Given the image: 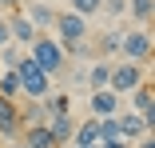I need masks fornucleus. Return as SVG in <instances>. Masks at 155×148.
<instances>
[{"label": "nucleus", "instance_id": "f257e3e1", "mask_svg": "<svg viewBox=\"0 0 155 148\" xmlns=\"http://www.w3.org/2000/svg\"><path fill=\"white\" fill-rule=\"evenodd\" d=\"M12 72H16V80H20V96H28V100H44V96L52 92V76H48L28 52L20 56V64H16Z\"/></svg>", "mask_w": 155, "mask_h": 148}, {"label": "nucleus", "instance_id": "f03ea898", "mask_svg": "<svg viewBox=\"0 0 155 148\" xmlns=\"http://www.w3.org/2000/svg\"><path fill=\"white\" fill-rule=\"evenodd\" d=\"M28 56H32V60H36L52 80L64 72V64H68V56H64V48H60V40H56V36H44V32L28 44Z\"/></svg>", "mask_w": 155, "mask_h": 148}, {"label": "nucleus", "instance_id": "7ed1b4c3", "mask_svg": "<svg viewBox=\"0 0 155 148\" xmlns=\"http://www.w3.org/2000/svg\"><path fill=\"white\" fill-rule=\"evenodd\" d=\"M119 56L127 64H147L151 60V32L147 28H131L119 36Z\"/></svg>", "mask_w": 155, "mask_h": 148}, {"label": "nucleus", "instance_id": "20e7f679", "mask_svg": "<svg viewBox=\"0 0 155 148\" xmlns=\"http://www.w3.org/2000/svg\"><path fill=\"white\" fill-rule=\"evenodd\" d=\"M52 28H56V40H60V48H72V44H80V40H87V20L80 16V12H60L56 20H52Z\"/></svg>", "mask_w": 155, "mask_h": 148}, {"label": "nucleus", "instance_id": "39448f33", "mask_svg": "<svg viewBox=\"0 0 155 148\" xmlns=\"http://www.w3.org/2000/svg\"><path fill=\"white\" fill-rule=\"evenodd\" d=\"M143 80H147V76H143V68H139V64H127V60H123V64H111L107 88H111L115 96H127L131 88H139Z\"/></svg>", "mask_w": 155, "mask_h": 148}, {"label": "nucleus", "instance_id": "423d86ee", "mask_svg": "<svg viewBox=\"0 0 155 148\" xmlns=\"http://www.w3.org/2000/svg\"><path fill=\"white\" fill-rule=\"evenodd\" d=\"M44 128L52 132L56 148H68V144H72V132H76V116H72V112H56V116L44 120Z\"/></svg>", "mask_w": 155, "mask_h": 148}, {"label": "nucleus", "instance_id": "0eeeda50", "mask_svg": "<svg viewBox=\"0 0 155 148\" xmlns=\"http://www.w3.org/2000/svg\"><path fill=\"white\" fill-rule=\"evenodd\" d=\"M0 136H4V140H16L20 136V104L16 100H4V96H0Z\"/></svg>", "mask_w": 155, "mask_h": 148}, {"label": "nucleus", "instance_id": "6e6552de", "mask_svg": "<svg viewBox=\"0 0 155 148\" xmlns=\"http://www.w3.org/2000/svg\"><path fill=\"white\" fill-rule=\"evenodd\" d=\"M40 32H36V28H32V20H28L24 12H12L8 16V40L12 44H32Z\"/></svg>", "mask_w": 155, "mask_h": 148}, {"label": "nucleus", "instance_id": "1a4fd4ad", "mask_svg": "<svg viewBox=\"0 0 155 148\" xmlns=\"http://www.w3.org/2000/svg\"><path fill=\"white\" fill-rule=\"evenodd\" d=\"M119 112V96L111 88H96L91 92V116H115Z\"/></svg>", "mask_w": 155, "mask_h": 148}, {"label": "nucleus", "instance_id": "9d476101", "mask_svg": "<svg viewBox=\"0 0 155 148\" xmlns=\"http://www.w3.org/2000/svg\"><path fill=\"white\" fill-rule=\"evenodd\" d=\"M115 124H119V140H135L143 136V120H139V112H115Z\"/></svg>", "mask_w": 155, "mask_h": 148}, {"label": "nucleus", "instance_id": "9b49d317", "mask_svg": "<svg viewBox=\"0 0 155 148\" xmlns=\"http://www.w3.org/2000/svg\"><path fill=\"white\" fill-rule=\"evenodd\" d=\"M87 144H100V132H96V116L80 120V124H76V132H72V148H87Z\"/></svg>", "mask_w": 155, "mask_h": 148}, {"label": "nucleus", "instance_id": "f8f14e48", "mask_svg": "<svg viewBox=\"0 0 155 148\" xmlns=\"http://www.w3.org/2000/svg\"><path fill=\"white\" fill-rule=\"evenodd\" d=\"M44 120H48V112H44L40 100H28V104L20 108V132H24V128H36V124H44Z\"/></svg>", "mask_w": 155, "mask_h": 148}, {"label": "nucleus", "instance_id": "ddd939ff", "mask_svg": "<svg viewBox=\"0 0 155 148\" xmlns=\"http://www.w3.org/2000/svg\"><path fill=\"white\" fill-rule=\"evenodd\" d=\"M28 20H32V28H36V32H40V28H48L52 20H56V12L44 4V0H32V4H28V12H24Z\"/></svg>", "mask_w": 155, "mask_h": 148}, {"label": "nucleus", "instance_id": "4468645a", "mask_svg": "<svg viewBox=\"0 0 155 148\" xmlns=\"http://www.w3.org/2000/svg\"><path fill=\"white\" fill-rule=\"evenodd\" d=\"M127 96H131V104H135V112H151V108H155V88H151L147 80H143L139 88H131Z\"/></svg>", "mask_w": 155, "mask_h": 148}, {"label": "nucleus", "instance_id": "2eb2a0df", "mask_svg": "<svg viewBox=\"0 0 155 148\" xmlns=\"http://www.w3.org/2000/svg\"><path fill=\"white\" fill-rule=\"evenodd\" d=\"M20 136H24V144H28V148H56V140H52V132H48L44 124H36V128H24Z\"/></svg>", "mask_w": 155, "mask_h": 148}, {"label": "nucleus", "instance_id": "dca6fc26", "mask_svg": "<svg viewBox=\"0 0 155 148\" xmlns=\"http://www.w3.org/2000/svg\"><path fill=\"white\" fill-rule=\"evenodd\" d=\"M107 76H111V64H107V60H96V64L87 68V80H84V84L96 92V88H107Z\"/></svg>", "mask_w": 155, "mask_h": 148}, {"label": "nucleus", "instance_id": "f3484780", "mask_svg": "<svg viewBox=\"0 0 155 148\" xmlns=\"http://www.w3.org/2000/svg\"><path fill=\"white\" fill-rule=\"evenodd\" d=\"M40 104H44L48 116H56V112H72V96H68V92H48Z\"/></svg>", "mask_w": 155, "mask_h": 148}, {"label": "nucleus", "instance_id": "a211bd4d", "mask_svg": "<svg viewBox=\"0 0 155 148\" xmlns=\"http://www.w3.org/2000/svg\"><path fill=\"white\" fill-rule=\"evenodd\" d=\"M127 12H131V20H139V28H147V20L155 12V0H127Z\"/></svg>", "mask_w": 155, "mask_h": 148}, {"label": "nucleus", "instance_id": "6ab92c4d", "mask_svg": "<svg viewBox=\"0 0 155 148\" xmlns=\"http://www.w3.org/2000/svg\"><path fill=\"white\" fill-rule=\"evenodd\" d=\"M0 96H4V100H16V96H20V80H16L12 68L0 72Z\"/></svg>", "mask_w": 155, "mask_h": 148}, {"label": "nucleus", "instance_id": "aec40b11", "mask_svg": "<svg viewBox=\"0 0 155 148\" xmlns=\"http://www.w3.org/2000/svg\"><path fill=\"white\" fill-rule=\"evenodd\" d=\"M119 36H123V32H104L100 44H96V56H115V52H119Z\"/></svg>", "mask_w": 155, "mask_h": 148}, {"label": "nucleus", "instance_id": "412c9836", "mask_svg": "<svg viewBox=\"0 0 155 148\" xmlns=\"http://www.w3.org/2000/svg\"><path fill=\"white\" fill-rule=\"evenodd\" d=\"M68 4H72V12H80L84 20L96 16V12H104V0H68Z\"/></svg>", "mask_w": 155, "mask_h": 148}, {"label": "nucleus", "instance_id": "4be33fe9", "mask_svg": "<svg viewBox=\"0 0 155 148\" xmlns=\"http://www.w3.org/2000/svg\"><path fill=\"white\" fill-rule=\"evenodd\" d=\"M20 56H24L20 44H4V48H0V60H4V68H16V64H20Z\"/></svg>", "mask_w": 155, "mask_h": 148}, {"label": "nucleus", "instance_id": "5701e85b", "mask_svg": "<svg viewBox=\"0 0 155 148\" xmlns=\"http://www.w3.org/2000/svg\"><path fill=\"white\" fill-rule=\"evenodd\" d=\"M104 8L111 16H123V12H127V0H104Z\"/></svg>", "mask_w": 155, "mask_h": 148}, {"label": "nucleus", "instance_id": "b1692460", "mask_svg": "<svg viewBox=\"0 0 155 148\" xmlns=\"http://www.w3.org/2000/svg\"><path fill=\"white\" fill-rule=\"evenodd\" d=\"M4 44H12V40H8V20H0V48Z\"/></svg>", "mask_w": 155, "mask_h": 148}, {"label": "nucleus", "instance_id": "393cba45", "mask_svg": "<svg viewBox=\"0 0 155 148\" xmlns=\"http://www.w3.org/2000/svg\"><path fill=\"white\" fill-rule=\"evenodd\" d=\"M100 148H131L127 140H107V144H100Z\"/></svg>", "mask_w": 155, "mask_h": 148}, {"label": "nucleus", "instance_id": "a878e982", "mask_svg": "<svg viewBox=\"0 0 155 148\" xmlns=\"http://www.w3.org/2000/svg\"><path fill=\"white\" fill-rule=\"evenodd\" d=\"M135 148H155V136H143V144H135Z\"/></svg>", "mask_w": 155, "mask_h": 148}, {"label": "nucleus", "instance_id": "bb28decb", "mask_svg": "<svg viewBox=\"0 0 155 148\" xmlns=\"http://www.w3.org/2000/svg\"><path fill=\"white\" fill-rule=\"evenodd\" d=\"M12 4H16V0H0V8H12Z\"/></svg>", "mask_w": 155, "mask_h": 148}, {"label": "nucleus", "instance_id": "cd10ccee", "mask_svg": "<svg viewBox=\"0 0 155 148\" xmlns=\"http://www.w3.org/2000/svg\"><path fill=\"white\" fill-rule=\"evenodd\" d=\"M12 148H28V144H24V140H20V144H12Z\"/></svg>", "mask_w": 155, "mask_h": 148}, {"label": "nucleus", "instance_id": "c85d7f7f", "mask_svg": "<svg viewBox=\"0 0 155 148\" xmlns=\"http://www.w3.org/2000/svg\"><path fill=\"white\" fill-rule=\"evenodd\" d=\"M87 148H100V144H87Z\"/></svg>", "mask_w": 155, "mask_h": 148}, {"label": "nucleus", "instance_id": "c756f323", "mask_svg": "<svg viewBox=\"0 0 155 148\" xmlns=\"http://www.w3.org/2000/svg\"><path fill=\"white\" fill-rule=\"evenodd\" d=\"M16 4H24V0H16Z\"/></svg>", "mask_w": 155, "mask_h": 148}, {"label": "nucleus", "instance_id": "7c9ffc66", "mask_svg": "<svg viewBox=\"0 0 155 148\" xmlns=\"http://www.w3.org/2000/svg\"><path fill=\"white\" fill-rule=\"evenodd\" d=\"M44 4H48V0H44Z\"/></svg>", "mask_w": 155, "mask_h": 148}]
</instances>
